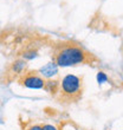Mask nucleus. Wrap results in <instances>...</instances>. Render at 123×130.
Returning <instances> with one entry per match:
<instances>
[{
  "label": "nucleus",
  "mask_w": 123,
  "mask_h": 130,
  "mask_svg": "<svg viewBox=\"0 0 123 130\" xmlns=\"http://www.w3.org/2000/svg\"><path fill=\"white\" fill-rule=\"evenodd\" d=\"M90 55L78 44L64 43L53 51V62L59 68H70L89 62Z\"/></svg>",
  "instance_id": "f257e3e1"
},
{
  "label": "nucleus",
  "mask_w": 123,
  "mask_h": 130,
  "mask_svg": "<svg viewBox=\"0 0 123 130\" xmlns=\"http://www.w3.org/2000/svg\"><path fill=\"white\" fill-rule=\"evenodd\" d=\"M83 90V80L79 76L69 75L64 76L60 80V88H59V92H60L62 97L65 99H78L82 95Z\"/></svg>",
  "instance_id": "f03ea898"
},
{
  "label": "nucleus",
  "mask_w": 123,
  "mask_h": 130,
  "mask_svg": "<svg viewBox=\"0 0 123 130\" xmlns=\"http://www.w3.org/2000/svg\"><path fill=\"white\" fill-rule=\"evenodd\" d=\"M18 82L21 86L30 90H40L45 89L46 79H44L37 71H26L19 76Z\"/></svg>",
  "instance_id": "7ed1b4c3"
},
{
  "label": "nucleus",
  "mask_w": 123,
  "mask_h": 130,
  "mask_svg": "<svg viewBox=\"0 0 123 130\" xmlns=\"http://www.w3.org/2000/svg\"><path fill=\"white\" fill-rule=\"evenodd\" d=\"M37 72L39 73V75L43 77L44 79H52L55 78L56 76L58 75L59 72V66L57 64H56L53 60L52 62H49L46 63L45 65H43L41 68H39L37 70Z\"/></svg>",
  "instance_id": "20e7f679"
},
{
  "label": "nucleus",
  "mask_w": 123,
  "mask_h": 130,
  "mask_svg": "<svg viewBox=\"0 0 123 130\" xmlns=\"http://www.w3.org/2000/svg\"><path fill=\"white\" fill-rule=\"evenodd\" d=\"M27 68V62L23 58H18L16 59L10 66V71L13 73V75H18V76H21L23 73L25 72Z\"/></svg>",
  "instance_id": "39448f33"
},
{
  "label": "nucleus",
  "mask_w": 123,
  "mask_h": 130,
  "mask_svg": "<svg viewBox=\"0 0 123 130\" xmlns=\"http://www.w3.org/2000/svg\"><path fill=\"white\" fill-rule=\"evenodd\" d=\"M59 88H60V82L58 80H55V79H48L46 80V84H45V90L50 93H56L59 91Z\"/></svg>",
  "instance_id": "423d86ee"
},
{
  "label": "nucleus",
  "mask_w": 123,
  "mask_h": 130,
  "mask_svg": "<svg viewBox=\"0 0 123 130\" xmlns=\"http://www.w3.org/2000/svg\"><path fill=\"white\" fill-rule=\"evenodd\" d=\"M38 57V51L37 50H33V48H30V50H26V51L23 52V55H21V58L25 59L26 62L28 60H33Z\"/></svg>",
  "instance_id": "0eeeda50"
},
{
  "label": "nucleus",
  "mask_w": 123,
  "mask_h": 130,
  "mask_svg": "<svg viewBox=\"0 0 123 130\" xmlns=\"http://www.w3.org/2000/svg\"><path fill=\"white\" fill-rule=\"evenodd\" d=\"M96 79H97V83H98L99 85L105 84V83L109 82V77H108V75H106L104 71H98L97 72V75H96Z\"/></svg>",
  "instance_id": "6e6552de"
},
{
  "label": "nucleus",
  "mask_w": 123,
  "mask_h": 130,
  "mask_svg": "<svg viewBox=\"0 0 123 130\" xmlns=\"http://www.w3.org/2000/svg\"><path fill=\"white\" fill-rule=\"evenodd\" d=\"M41 127H43V130H59L55 124H51V123H44L41 124Z\"/></svg>",
  "instance_id": "1a4fd4ad"
},
{
  "label": "nucleus",
  "mask_w": 123,
  "mask_h": 130,
  "mask_svg": "<svg viewBox=\"0 0 123 130\" xmlns=\"http://www.w3.org/2000/svg\"><path fill=\"white\" fill-rule=\"evenodd\" d=\"M25 130H43V127L41 124H31Z\"/></svg>",
  "instance_id": "9d476101"
},
{
  "label": "nucleus",
  "mask_w": 123,
  "mask_h": 130,
  "mask_svg": "<svg viewBox=\"0 0 123 130\" xmlns=\"http://www.w3.org/2000/svg\"><path fill=\"white\" fill-rule=\"evenodd\" d=\"M60 130H75V129H73V128H71V124L68 123V124H65V125Z\"/></svg>",
  "instance_id": "9b49d317"
}]
</instances>
